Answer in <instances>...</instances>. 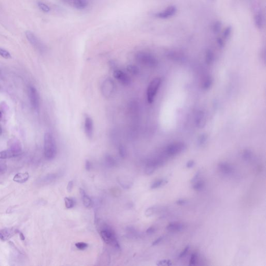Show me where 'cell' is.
<instances>
[{
	"instance_id": "cell-1",
	"label": "cell",
	"mask_w": 266,
	"mask_h": 266,
	"mask_svg": "<svg viewBox=\"0 0 266 266\" xmlns=\"http://www.w3.org/2000/svg\"><path fill=\"white\" fill-rule=\"evenodd\" d=\"M99 233L102 240L107 244L111 245L117 249H120V246L119 243L116 233L106 223L103 224Z\"/></svg>"
},
{
	"instance_id": "cell-2",
	"label": "cell",
	"mask_w": 266,
	"mask_h": 266,
	"mask_svg": "<svg viewBox=\"0 0 266 266\" xmlns=\"http://www.w3.org/2000/svg\"><path fill=\"white\" fill-rule=\"evenodd\" d=\"M44 153L45 158L48 160L54 159L57 155L56 141L51 133H46L44 135Z\"/></svg>"
},
{
	"instance_id": "cell-3",
	"label": "cell",
	"mask_w": 266,
	"mask_h": 266,
	"mask_svg": "<svg viewBox=\"0 0 266 266\" xmlns=\"http://www.w3.org/2000/svg\"><path fill=\"white\" fill-rule=\"evenodd\" d=\"M135 58L138 62L151 68L156 67L159 64L158 60L155 56L147 52L138 53L136 55Z\"/></svg>"
},
{
	"instance_id": "cell-4",
	"label": "cell",
	"mask_w": 266,
	"mask_h": 266,
	"mask_svg": "<svg viewBox=\"0 0 266 266\" xmlns=\"http://www.w3.org/2000/svg\"><path fill=\"white\" fill-rule=\"evenodd\" d=\"M186 149V145L184 142H175L166 147L164 151V155L165 157H174L184 151Z\"/></svg>"
},
{
	"instance_id": "cell-5",
	"label": "cell",
	"mask_w": 266,
	"mask_h": 266,
	"mask_svg": "<svg viewBox=\"0 0 266 266\" xmlns=\"http://www.w3.org/2000/svg\"><path fill=\"white\" fill-rule=\"evenodd\" d=\"M161 82L160 78L155 77L149 84L147 90V98L149 103H152L155 100V96L161 86Z\"/></svg>"
},
{
	"instance_id": "cell-6",
	"label": "cell",
	"mask_w": 266,
	"mask_h": 266,
	"mask_svg": "<svg viewBox=\"0 0 266 266\" xmlns=\"http://www.w3.org/2000/svg\"><path fill=\"white\" fill-rule=\"evenodd\" d=\"M22 153V148L20 143L15 142L12 144L11 148L6 150L0 152V159H11L17 157Z\"/></svg>"
},
{
	"instance_id": "cell-7",
	"label": "cell",
	"mask_w": 266,
	"mask_h": 266,
	"mask_svg": "<svg viewBox=\"0 0 266 266\" xmlns=\"http://www.w3.org/2000/svg\"><path fill=\"white\" fill-rule=\"evenodd\" d=\"M164 161L162 158H155L148 160L146 164L145 173L147 175H151L157 168L163 166Z\"/></svg>"
},
{
	"instance_id": "cell-8",
	"label": "cell",
	"mask_w": 266,
	"mask_h": 266,
	"mask_svg": "<svg viewBox=\"0 0 266 266\" xmlns=\"http://www.w3.org/2000/svg\"><path fill=\"white\" fill-rule=\"evenodd\" d=\"M25 34L28 41L35 48L41 52H43L45 51L44 46L33 33L30 31H27Z\"/></svg>"
},
{
	"instance_id": "cell-9",
	"label": "cell",
	"mask_w": 266,
	"mask_h": 266,
	"mask_svg": "<svg viewBox=\"0 0 266 266\" xmlns=\"http://www.w3.org/2000/svg\"><path fill=\"white\" fill-rule=\"evenodd\" d=\"M28 95L32 108L35 110L38 109L40 106V97L37 89L34 86H29L28 88Z\"/></svg>"
},
{
	"instance_id": "cell-10",
	"label": "cell",
	"mask_w": 266,
	"mask_h": 266,
	"mask_svg": "<svg viewBox=\"0 0 266 266\" xmlns=\"http://www.w3.org/2000/svg\"><path fill=\"white\" fill-rule=\"evenodd\" d=\"M114 89V84L112 80L107 79L103 82L101 87V91L103 96L105 97L108 98L111 96V95L113 92Z\"/></svg>"
},
{
	"instance_id": "cell-11",
	"label": "cell",
	"mask_w": 266,
	"mask_h": 266,
	"mask_svg": "<svg viewBox=\"0 0 266 266\" xmlns=\"http://www.w3.org/2000/svg\"><path fill=\"white\" fill-rule=\"evenodd\" d=\"M177 12V9L174 6H170L164 11H162L161 12L157 13L155 15L156 17L160 19H168L172 17L173 16L175 15Z\"/></svg>"
},
{
	"instance_id": "cell-12",
	"label": "cell",
	"mask_w": 266,
	"mask_h": 266,
	"mask_svg": "<svg viewBox=\"0 0 266 266\" xmlns=\"http://www.w3.org/2000/svg\"><path fill=\"white\" fill-rule=\"evenodd\" d=\"M113 75L116 79L118 80L123 85H129L131 83V79L129 75L120 70H114Z\"/></svg>"
},
{
	"instance_id": "cell-13",
	"label": "cell",
	"mask_w": 266,
	"mask_h": 266,
	"mask_svg": "<svg viewBox=\"0 0 266 266\" xmlns=\"http://www.w3.org/2000/svg\"><path fill=\"white\" fill-rule=\"evenodd\" d=\"M93 121L89 116H86L84 120V131L86 136L92 138L93 135Z\"/></svg>"
},
{
	"instance_id": "cell-14",
	"label": "cell",
	"mask_w": 266,
	"mask_h": 266,
	"mask_svg": "<svg viewBox=\"0 0 266 266\" xmlns=\"http://www.w3.org/2000/svg\"><path fill=\"white\" fill-rule=\"evenodd\" d=\"M16 230L13 228H5L0 230V240L3 241L9 240L16 233Z\"/></svg>"
},
{
	"instance_id": "cell-15",
	"label": "cell",
	"mask_w": 266,
	"mask_h": 266,
	"mask_svg": "<svg viewBox=\"0 0 266 266\" xmlns=\"http://www.w3.org/2000/svg\"><path fill=\"white\" fill-rule=\"evenodd\" d=\"M219 171L225 175H230L233 172V168L230 164L226 162H220L218 165Z\"/></svg>"
},
{
	"instance_id": "cell-16",
	"label": "cell",
	"mask_w": 266,
	"mask_h": 266,
	"mask_svg": "<svg viewBox=\"0 0 266 266\" xmlns=\"http://www.w3.org/2000/svg\"><path fill=\"white\" fill-rule=\"evenodd\" d=\"M185 225L178 222H172L169 223L166 229L171 232H179L185 229Z\"/></svg>"
},
{
	"instance_id": "cell-17",
	"label": "cell",
	"mask_w": 266,
	"mask_h": 266,
	"mask_svg": "<svg viewBox=\"0 0 266 266\" xmlns=\"http://www.w3.org/2000/svg\"><path fill=\"white\" fill-rule=\"evenodd\" d=\"M79 191L84 206L86 208H90L93 205L92 200L87 195L85 191L83 189L80 188Z\"/></svg>"
},
{
	"instance_id": "cell-18",
	"label": "cell",
	"mask_w": 266,
	"mask_h": 266,
	"mask_svg": "<svg viewBox=\"0 0 266 266\" xmlns=\"http://www.w3.org/2000/svg\"><path fill=\"white\" fill-rule=\"evenodd\" d=\"M166 55L170 59L174 60L175 61L180 62L184 59V56L182 54L176 51H169L166 53Z\"/></svg>"
},
{
	"instance_id": "cell-19",
	"label": "cell",
	"mask_w": 266,
	"mask_h": 266,
	"mask_svg": "<svg viewBox=\"0 0 266 266\" xmlns=\"http://www.w3.org/2000/svg\"><path fill=\"white\" fill-rule=\"evenodd\" d=\"M29 178V174L27 172L26 173H18L16 174L13 180L15 182L18 183H24L26 182Z\"/></svg>"
},
{
	"instance_id": "cell-20",
	"label": "cell",
	"mask_w": 266,
	"mask_h": 266,
	"mask_svg": "<svg viewBox=\"0 0 266 266\" xmlns=\"http://www.w3.org/2000/svg\"><path fill=\"white\" fill-rule=\"evenodd\" d=\"M195 122L196 125L199 127H202L205 123L204 113L202 111H199L196 114Z\"/></svg>"
},
{
	"instance_id": "cell-21",
	"label": "cell",
	"mask_w": 266,
	"mask_h": 266,
	"mask_svg": "<svg viewBox=\"0 0 266 266\" xmlns=\"http://www.w3.org/2000/svg\"><path fill=\"white\" fill-rule=\"evenodd\" d=\"M59 175V174L58 173L48 174L46 176H44L43 178H42L41 182L43 184H48L53 182L57 178H58Z\"/></svg>"
},
{
	"instance_id": "cell-22",
	"label": "cell",
	"mask_w": 266,
	"mask_h": 266,
	"mask_svg": "<svg viewBox=\"0 0 266 266\" xmlns=\"http://www.w3.org/2000/svg\"><path fill=\"white\" fill-rule=\"evenodd\" d=\"M254 22L256 27L261 29L264 25V17L261 13H257L254 17Z\"/></svg>"
},
{
	"instance_id": "cell-23",
	"label": "cell",
	"mask_w": 266,
	"mask_h": 266,
	"mask_svg": "<svg viewBox=\"0 0 266 266\" xmlns=\"http://www.w3.org/2000/svg\"><path fill=\"white\" fill-rule=\"evenodd\" d=\"M73 5L75 9H83L88 5L87 0H74Z\"/></svg>"
},
{
	"instance_id": "cell-24",
	"label": "cell",
	"mask_w": 266,
	"mask_h": 266,
	"mask_svg": "<svg viewBox=\"0 0 266 266\" xmlns=\"http://www.w3.org/2000/svg\"><path fill=\"white\" fill-rule=\"evenodd\" d=\"M213 84L212 78L210 76H207L204 79L202 83V88L204 90H208L212 87Z\"/></svg>"
},
{
	"instance_id": "cell-25",
	"label": "cell",
	"mask_w": 266,
	"mask_h": 266,
	"mask_svg": "<svg viewBox=\"0 0 266 266\" xmlns=\"http://www.w3.org/2000/svg\"><path fill=\"white\" fill-rule=\"evenodd\" d=\"M118 181L119 184L124 189L130 188L133 184V183L131 182V181L127 180L126 179H123V178H118Z\"/></svg>"
},
{
	"instance_id": "cell-26",
	"label": "cell",
	"mask_w": 266,
	"mask_h": 266,
	"mask_svg": "<svg viewBox=\"0 0 266 266\" xmlns=\"http://www.w3.org/2000/svg\"><path fill=\"white\" fill-rule=\"evenodd\" d=\"M105 162L106 165L109 167H114L116 164V160L111 155H107L105 156Z\"/></svg>"
},
{
	"instance_id": "cell-27",
	"label": "cell",
	"mask_w": 266,
	"mask_h": 266,
	"mask_svg": "<svg viewBox=\"0 0 266 266\" xmlns=\"http://www.w3.org/2000/svg\"><path fill=\"white\" fill-rule=\"evenodd\" d=\"M214 54L213 52L208 49L206 52L205 54V61L207 64H211L214 60Z\"/></svg>"
},
{
	"instance_id": "cell-28",
	"label": "cell",
	"mask_w": 266,
	"mask_h": 266,
	"mask_svg": "<svg viewBox=\"0 0 266 266\" xmlns=\"http://www.w3.org/2000/svg\"><path fill=\"white\" fill-rule=\"evenodd\" d=\"M168 181L165 180V179H159V180H156L155 181L153 182V184L151 185L150 188L151 189H155L158 188L159 187L163 186L164 185H165L166 184H167Z\"/></svg>"
},
{
	"instance_id": "cell-29",
	"label": "cell",
	"mask_w": 266,
	"mask_h": 266,
	"mask_svg": "<svg viewBox=\"0 0 266 266\" xmlns=\"http://www.w3.org/2000/svg\"><path fill=\"white\" fill-rule=\"evenodd\" d=\"M64 200L65 206L66 208L71 209L73 208L75 205V202L72 198L66 197Z\"/></svg>"
},
{
	"instance_id": "cell-30",
	"label": "cell",
	"mask_w": 266,
	"mask_h": 266,
	"mask_svg": "<svg viewBox=\"0 0 266 266\" xmlns=\"http://www.w3.org/2000/svg\"><path fill=\"white\" fill-rule=\"evenodd\" d=\"M205 186V182L203 180H199L195 182L193 185V189L196 191H201Z\"/></svg>"
},
{
	"instance_id": "cell-31",
	"label": "cell",
	"mask_w": 266,
	"mask_h": 266,
	"mask_svg": "<svg viewBox=\"0 0 266 266\" xmlns=\"http://www.w3.org/2000/svg\"><path fill=\"white\" fill-rule=\"evenodd\" d=\"M197 253H193L192 254L190 260H189V265L190 266H195L197 265Z\"/></svg>"
},
{
	"instance_id": "cell-32",
	"label": "cell",
	"mask_w": 266,
	"mask_h": 266,
	"mask_svg": "<svg viewBox=\"0 0 266 266\" xmlns=\"http://www.w3.org/2000/svg\"><path fill=\"white\" fill-rule=\"evenodd\" d=\"M221 24L220 22L217 21L213 24V31L214 33H218L220 32L221 29Z\"/></svg>"
},
{
	"instance_id": "cell-33",
	"label": "cell",
	"mask_w": 266,
	"mask_h": 266,
	"mask_svg": "<svg viewBox=\"0 0 266 266\" xmlns=\"http://www.w3.org/2000/svg\"><path fill=\"white\" fill-rule=\"evenodd\" d=\"M253 157V153L249 150H245L243 153V158L245 161H249Z\"/></svg>"
},
{
	"instance_id": "cell-34",
	"label": "cell",
	"mask_w": 266,
	"mask_h": 266,
	"mask_svg": "<svg viewBox=\"0 0 266 266\" xmlns=\"http://www.w3.org/2000/svg\"><path fill=\"white\" fill-rule=\"evenodd\" d=\"M0 56L6 59H10L12 58L11 54L7 51L3 49L1 47H0Z\"/></svg>"
},
{
	"instance_id": "cell-35",
	"label": "cell",
	"mask_w": 266,
	"mask_h": 266,
	"mask_svg": "<svg viewBox=\"0 0 266 266\" xmlns=\"http://www.w3.org/2000/svg\"><path fill=\"white\" fill-rule=\"evenodd\" d=\"M38 7H39L40 9L43 11V12H44L47 13V12H49V11H50L49 7L47 5L45 4L44 3L42 2H39L38 3Z\"/></svg>"
},
{
	"instance_id": "cell-36",
	"label": "cell",
	"mask_w": 266,
	"mask_h": 266,
	"mask_svg": "<svg viewBox=\"0 0 266 266\" xmlns=\"http://www.w3.org/2000/svg\"><path fill=\"white\" fill-rule=\"evenodd\" d=\"M207 135L206 134H202V135H201L200 136L199 139H198V144L200 146L204 145L206 142L207 140Z\"/></svg>"
},
{
	"instance_id": "cell-37",
	"label": "cell",
	"mask_w": 266,
	"mask_h": 266,
	"mask_svg": "<svg viewBox=\"0 0 266 266\" xmlns=\"http://www.w3.org/2000/svg\"><path fill=\"white\" fill-rule=\"evenodd\" d=\"M119 153L121 158H125L126 157V150L123 145H120L119 147Z\"/></svg>"
},
{
	"instance_id": "cell-38",
	"label": "cell",
	"mask_w": 266,
	"mask_h": 266,
	"mask_svg": "<svg viewBox=\"0 0 266 266\" xmlns=\"http://www.w3.org/2000/svg\"><path fill=\"white\" fill-rule=\"evenodd\" d=\"M171 260L168 259H163L157 262V266H171L172 265Z\"/></svg>"
},
{
	"instance_id": "cell-39",
	"label": "cell",
	"mask_w": 266,
	"mask_h": 266,
	"mask_svg": "<svg viewBox=\"0 0 266 266\" xmlns=\"http://www.w3.org/2000/svg\"><path fill=\"white\" fill-rule=\"evenodd\" d=\"M231 27L230 26L227 27L223 31V38L225 39H228L231 33Z\"/></svg>"
},
{
	"instance_id": "cell-40",
	"label": "cell",
	"mask_w": 266,
	"mask_h": 266,
	"mask_svg": "<svg viewBox=\"0 0 266 266\" xmlns=\"http://www.w3.org/2000/svg\"><path fill=\"white\" fill-rule=\"evenodd\" d=\"M127 70H128L129 72H130V73L133 74H134V75H135V74L138 73V69L135 66L129 65V66H127Z\"/></svg>"
},
{
	"instance_id": "cell-41",
	"label": "cell",
	"mask_w": 266,
	"mask_h": 266,
	"mask_svg": "<svg viewBox=\"0 0 266 266\" xmlns=\"http://www.w3.org/2000/svg\"><path fill=\"white\" fill-rule=\"evenodd\" d=\"M155 207H149L145 211V215L147 217H150L155 214Z\"/></svg>"
},
{
	"instance_id": "cell-42",
	"label": "cell",
	"mask_w": 266,
	"mask_h": 266,
	"mask_svg": "<svg viewBox=\"0 0 266 266\" xmlns=\"http://www.w3.org/2000/svg\"><path fill=\"white\" fill-rule=\"evenodd\" d=\"M75 246L80 250H84L88 247V244L84 242H78L75 244Z\"/></svg>"
},
{
	"instance_id": "cell-43",
	"label": "cell",
	"mask_w": 266,
	"mask_h": 266,
	"mask_svg": "<svg viewBox=\"0 0 266 266\" xmlns=\"http://www.w3.org/2000/svg\"><path fill=\"white\" fill-rule=\"evenodd\" d=\"M189 249H190V246H189V245H188L186 246L185 247V249H184L182 250V252L179 254V255L178 256L179 258H182L184 257L185 256L187 255V254L188 253V252L189 251Z\"/></svg>"
},
{
	"instance_id": "cell-44",
	"label": "cell",
	"mask_w": 266,
	"mask_h": 266,
	"mask_svg": "<svg viewBox=\"0 0 266 266\" xmlns=\"http://www.w3.org/2000/svg\"><path fill=\"white\" fill-rule=\"evenodd\" d=\"M156 231V229L155 227H150L148 228V229L146 230V233L147 234L149 235L153 234L155 233V232Z\"/></svg>"
},
{
	"instance_id": "cell-45",
	"label": "cell",
	"mask_w": 266,
	"mask_h": 266,
	"mask_svg": "<svg viewBox=\"0 0 266 266\" xmlns=\"http://www.w3.org/2000/svg\"><path fill=\"white\" fill-rule=\"evenodd\" d=\"M85 168L86 171H90L91 170L92 168V163L89 160H86V161H85Z\"/></svg>"
},
{
	"instance_id": "cell-46",
	"label": "cell",
	"mask_w": 266,
	"mask_h": 266,
	"mask_svg": "<svg viewBox=\"0 0 266 266\" xmlns=\"http://www.w3.org/2000/svg\"><path fill=\"white\" fill-rule=\"evenodd\" d=\"M73 181H70L68 182V185H67V187H66V190H67V191L69 192H70L72 191V190L73 189Z\"/></svg>"
},
{
	"instance_id": "cell-47",
	"label": "cell",
	"mask_w": 266,
	"mask_h": 266,
	"mask_svg": "<svg viewBox=\"0 0 266 266\" xmlns=\"http://www.w3.org/2000/svg\"><path fill=\"white\" fill-rule=\"evenodd\" d=\"M163 239H164V236H160L159 238H158L156 239L155 240L153 241V243L152 245H153V246H155V245H157L159 244L160 243H161V242L163 241Z\"/></svg>"
},
{
	"instance_id": "cell-48",
	"label": "cell",
	"mask_w": 266,
	"mask_h": 266,
	"mask_svg": "<svg viewBox=\"0 0 266 266\" xmlns=\"http://www.w3.org/2000/svg\"><path fill=\"white\" fill-rule=\"evenodd\" d=\"M7 169V165L4 164H0V174L4 173Z\"/></svg>"
},
{
	"instance_id": "cell-49",
	"label": "cell",
	"mask_w": 266,
	"mask_h": 266,
	"mask_svg": "<svg viewBox=\"0 0 266 266\" xmlns=\"http://www.w3.org/2000/svg\"><path fill=\"white\" fill-rule=\"evenodd\" d=\"M217 44H218V46H219L220 48H223V47H224L225 43H224V41H223V39H221L220 38H218V39H217Z\"/></svg>"
},
{
	"instance_id": "cell-50",
	"label": "cell",
	"mask_w": 266,
	"mask_h": 266,
	"mask_svg": "<svg viewBox=\"0 0 266 266\" xmlns=\"http://www.w3.org/2000/svg\"><path fill=\"white\" fill-rule=\"evenodd\" d=\"M176 204L179 205H183L187 204V201L185 199H179L176 202Z\"/></svg>"
},
{
	"instance_id": "cell-51",
	"label": "cell",
	"mask_w": 266,
	"mask_h": 266,
	"mask_svg": "<svg viewBox=\"0 0 266 266\" xmlns=\"http://www.w3.org/2000/svg\"><path fill=\"white\" fill-rule=\"evenodd\" d=\"M194 164H195L194 161H193V160H190V161H188L187 162V164H186V167L187 168H192L194 165Z\"/></svg>"
},
{
	"instance_id": "cell-52",
	"label": "cell",
	"mask_w": 266,
	"mask_h": 266,
	"mask_svg": "<svg viewBox=\"0 0 266 266\" xmlns=\"http://www.w3.org/2000/svg\"><path fill=\"white\" fill-rule=\"evenodd\" d=\"M200 175V171H198V172L195 174V175L194 176V177L192 178V179H191V182H195V181H197V178H199Z\"/></svg>"
},
{
	"instance_id": "cell-53",
	"label": "cell",
	"mask_w": 266,
	"mask_h": 266,
	"mask_svg": "<svg viewBox=\"0 0 266 266\" xmlns=\"http://www.w3.org/2000/svg\"><path fill=\"white\" fill-rule=\"evenodd\" d=\"M20 238L22 240H24L25 239V238L24 236V234H22L21 232H20Z\"/></svg>"
},
{
	"instance_id": "cell-54",
	"label": "cell",
	"mask_w": 266,
	"mask_h": 266,
	"mask_svg": "<svg viewBox=\"0 0 266 266\" xmlns=\"http://www.w3.org/2000/svg\"><path fill=\"white\" fill-rule=\"evenodd\" d=\"M2 129L1 127L0 126V136L2 134Z\"/></svg>"
},
{
	"instance_id": "cell-55",
	"label": "cell",
	"mask_w": 266,
	"mask_h": 266,
	"mask_svg": "<svg viewBox=\"0 0 266 266\" xmlns=\"http://www.w3.org/2000/svg\"><path fill=\"white\" fill-rule=\"evenodd\" d=\"M2 114L1 111H0V119L2 118Z\"/></svg>"
}]
</instances>
